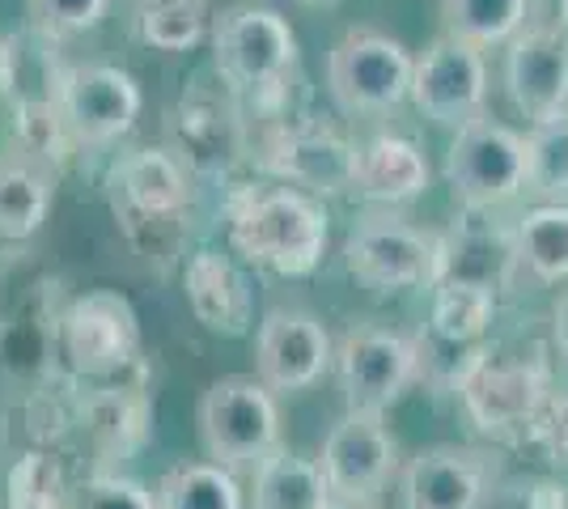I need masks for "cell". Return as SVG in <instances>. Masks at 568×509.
<instances>
[{"instance_id": "3", "label": "cell", "mask_w": 568, "mask_h": 509, "mask_svg": "<svg viewBox=\"0 0 568 509\" xmlns=\"http://www.w3.org/2000/svg\"><path fill=\"white\" fill-rule=\"evenodd\" d=\"M200 441L225 471H260L281 450V408L260 378H221L200 395Z\"/></svg>"}, {"instance_id": "16", "label": "cell", "mask_w": 568, "mask_h": 509, "mask_svg": "<svg viewBox=\"0 0 568 509\" xmlns=\"http://www.w3.org/2000/svg\"><path fill=\"white\" fill-rule=\"evenodd\" d=\"M505 90L530 128L568 115V30L526 26L505 51Z\"/></svg>"}, {"instance_id": "14", "label": "cell", "mask_w": 568, "mask_h": 509, "mask_svg": "<svg viewBox=\"0 0 568 509\" xmlns=\"http://www.w3.org/2000/svg\"><path fill=\"white\" fill-rule=\"evenodd\" d=\"M60 111L69 123L77 149H98L119 141L141 115V85L119 64H69L60 81Z\"/></svg>"}, {"instance_id": "9", "label": "cell", "mask_w": 568, "mask_h": 509, "mask_svg": "<svg viewBox=\"0 0 568 509\" xmlns=\"http://www.w3.org/2000/svg\"><path fill=\"white\" fill-rule=\"evenodd\" d=\"M335 378H339L348 413L382 416L420 378L416 339L399 336L390 327H374V323H353L335 344Z\"/></svg>"}, {"instance_id": "27", "label": "cell", "mask_w": 568, "mask_h": 509, "mask_svg": "<svg viewBox=\"0 0 568 509\" xmlns=\"http://www.w3.org/2000/svg\"><path fill=\"white\" fill-rule=\"evenodd\" d=\"M158 509H246V492L221 462H179L153 488Z\"/></svg>"}, {"instance_id": "25", "label": "cell", "mask_w": 568, "mask_h": 509, "mask_svg": "<svg viewBox=\"0 0 568 509\" xmlns=\"http://www.w3.org/2000/svg\"><path fill=\"white\" fill-rule=\"evenodd\" d=\"M518 264L544 285L568 281V204H535L514 225Z\"/></svg>"}, {"instance_id": "21", "label": "cell", "mask_w": 568, "mask_h": 509, "mask_svg": "<svg viewBox=\"0 0 568 509\" xmlns=\"http://www.w3.org/2000/svg\"><path fill=\"white\" fill-rule=\"evenodd\" d=\"M428 157L420 153L416 141L395 136V132H378L369 141L356 145L353 157V192L369 204H412L416 195L428 192Z\"/></svg>"}, {"instance_id": "28", "label": "cell", "mask_w": 568, "mask_h": 509, "mask_svg": "<svg viewBox=\"0 0 568 509\" xmlns=\"http://www.w3.org/2000/svg\"><path fill=\"white\" fill-rule=\"evenodd\" d=\"M526 192L539 204H568V115L526 132Z\"/></svg>"}, {"instance_id": "31", "label": "cell", "mask_w": 568, "mask_h": 509, "mask_svg": "<svg viewBox=\"0 0 568 509\" xmlns=\"http://www.w3.org/2000/svg\"><path fill=\"white\" fill-rule=\"evenodd\" d=\"M9 509H69L64 476L48 455H26L9 471Z\"/></svg>"}, {"instance_id": "8", "label": "cell", "mask_w": 568, "mask_h": 509, "mask_svg": "<svg viewBox=\"0 0 568 509\" xmlns=\"http://www.w3.org/2000/svg\"><path fill=\"white\" fill-rule=\"evenodd\" d=\"M446 183L463 208L493 213L526 192V136L479 115L458 128L446 153Z\"/></svg>"}, {"instance_id": "15", "label": "cell", "mask_w": 568, "mask_h": 509, "mask_svg": "<svg viewBox=\"0 0 568 509\" xmlns=\"http://www.w3.org/2000/svg\"><path fill=\"white\" fill-rule=\"evenodd\" d=\"M335 365V344L327 327L310 311L276 306L255 332V378L272 390H306Z\"/></svg>"}, {"instance_id": "10", "label": "cell", "mask_w": 568, "mask_h": 509, "mask_svg": "<svg viewBox=\"0 0 568 509\" xmlns=\"http://www.w3.org/2000/svg\"><path fill=\"white\" fill-rule=\"evenodd\" d=\"M412 102L416 111L437 128H467L484 115L488 102V60L484 51L437 34L420 55H416V77H412Z\"/></svg>"}, {"instance_id": "20", "label": "cell", "mask_w": 568, "mask_h": 509, "mask_svg": "<svg viewBox=\"0 0 568 509\" xmlns=\"http://www.w3.org/2000/svg\"><path fill=\"white\" fill-rule=\"evenodd\" d=\"M183 293H187L191 315L200 318L216 336H246L255 318V289L246 272L225 251H195L183 267Z\"/></svg>"}, {"instance_id": "36", "label": "cell", "mask_w": 568, "mask_h": 509, "mask_svg": "<svg viewBox=\"0 0 568 509\" xmlns=\"http://www.w3.org/2000/svg\"><path fill=\"white\" fill-rule=\"evenodd\" d=\"M530 22L568 30V0H530Z\"/></svg>"}, {"instance_id": "11", "label": "cell", "mask_w": 568, "mask_h": 509, "mask_svg": "<svg viewBox=\"0 0 568 509\" xmlns=\"http://www.w3.org/2000/svg\"><path fill=\"white\" fill-rule=\"evenodd\" d=\"M353 141L323 120H281L260 149V166L306 195L353 192Z\"/></svg>"}, {"instance_id": "33", "label": "cell", "mask_w": 568, "mask_h": 509, "mask_svg": "<svg viewBox=\"0 0 568 509\" xmlns=\"http://www.w3.org/2000/svg\"><path fill=\"white\" fill-rule=\"evenodd\" d=\"M69 509H158V497L128 476H90L69 492Z\"/></svg>"}, {"instance_id": "6", "label": "cell", "mask_w": 568, "mask_h": 509, "mask_svg": "<svg viewBox=\"0 0 568 509\" xmlns=\"http://www.w3.org/2000/svg\"><path fill=\"white\" fill-rule=\"evenodd\" d=\"M547 395H551V365L544 353L526 357V353H497V348H484L458 387L471 425L493 437H526Z\"/></svg>"}, {"instance_id": "13", "label": "cell", "mask_w": 568, "mask_h": 509, "mask_svg": "<svg viewBox=\"0 0 568 509\" xmlns=\"http://www.w3.org/2000/svg\"><path fill=\"white\" fill-rule=\"evenodd\" d=\"M64 357L85 378H111L141 353V318L132 302L115 289H94L77 297L60 327Z\"/></svg>"}, {"instance_id": "24", "label": "cell", "mask_w": 568, "mask_h": 509, "mask_svg": "<svg viewBox=\"0 0 568 509\" xmlns=\"http://www.w3.org/2000/svg\"><path fill=\"white\" fill-rule=\"evenodd\" d=\"M251 501L255 509H335L332 485L318 459H302L293 450H276L255 471Z\"/></svg>"}, {"instance_id": "5", "label": "cell", "mask_w": 568, "mask_h": 509, "mask_svg": "<svg viewBox=\"0 0 568 509\" xmlns=\"http://www.w3.org/2000/svg\"><path fill=\"white\" fill-rule=\"evenodd\" d=\"M416 55L395 34L356 26L327 51V90L348 115H382L412 98Z\"/></svg>"}, {"instance_id": "35", "label": "cell", "mask_w": 568, "mask_h": 509, "mask_svg": "<svg viewBox=\"0 0 568 509\" xmlns=\"http://www.w3.org/2000/svg\"><path fill=\"white\" fill-rule=\"evenodd\" d=\"M526 509H568V488L560 480H539L526 492Z\"/></svg>"}, {"instance_id": "26", "label": "cell", "mask_w": 568, "mask_h": 509, "mask_svg": "<svg viewBox=\"0 0 568 509\" xmlns=\"http://www.w3.org/2000/svg\"><path fill=\"white\" fill-rule=\"evenodd\" d=\"M446 34L471 48H509L530 26V0H442Z\"/></svg>"}, {"instance_id": "34", "label": "cell", "mask_w": 568, "mask_h": 509, "mask_svg": "<svg viewBox=\"0 0 568 509\" xmlns=\"http://www.w3.org/2000/svg\"><path fill=\"white\" fill-rule=\"evenodd\" d=\"M526 441L539 446V455L551 467L568 471V390H551L547 395V404L530 420V429H526Z\"/></svg>"}, {"instance_id": "37", "label": "cell", "mask_w": 568, "mask_h": 509, "mask_svg": "<svg viewBox=\"0 0 568 509\" xmlns=\"http://www.w3.org/2000/svg\"><path fill=\"white\" fill-rule=\"evenodd\" d=\"M551 339H556V353L568 362V289L551 306Z\"/></svg>"}, {"instance_id": "12", "label": "cell", "mask_w": 568, "mask_h": 509, "mask_svg": "<svg viewBox=\"0 0 568 509\" xmlns=\"http://www.w3.org/2000/svg\"><path fill=\"white\" fill-rule=\"evenodd\" d=\"M318 467L335 506H369L399 467V446L378 413H344L323 441Z\"/></svg>"}, {"instance_id": "39", "label": "cell", "mask_w": 568, "mask_h": 509, "mask_svg": "<svg viewBox=\"0 0 568 509\" xmlns=\"http://www.w3.org/2000/svg\"><path fill=\"white\" fill-rule=\"evenodd\" d=\"M335 509H374V506H335Z\"/></svg>"}, {"instance_id": "30", "label": "cell", "mask_w": 568, "mask_h": 509, "mask_svg": "<svg viewBox=\"0 0 568 509\" xmlns=\"http://www.w3.org/2000/svg\"><path fill=\"white\" fill-rule=\"evenodd\" d=\"M13 132H18V149L30 153L34 162H43L51 174L64 166L72 157V149H77L60 102H26V106H13Z\"/></svg>"}, {"instance_id": "1", "label": "cell", "mask_w": 568, "mask_h": 509, "mask_svg": "<svg viewBox=\"0 0 568 509\" xmlns=\"http://www.w3.org/2000/svg\"><path fill=\"white\" fill-rule=\"evenodd\" d=\"M225 221L237 255L276 276H310L327 255V208L297 187H237Z\"/></svg>"}, {"instance_id": "32", "label": "cell", "mask_w": 568, "mask_h": 509, "mask_svg": "<svg viewBox=\"0 0 568 509\" xmlns=\"http://www.w3.org/2000/svg\"><path fill=\"white\" fill-rule=\"evenodd\" d=\"M106 4L111 0H26V13H30L34 30H43L51 39H64V34L94 30L106 18Z\"/></svg>"}, {"instance_id": "2", "label": "cell", "mask_w": 568, "mask_h": 509, "mask_svg": "<svg viewBox=\"0 0 568 509\" xmlns=\"http://www.w3.org/2000/svg\"><path fill=\"white\" fill-rule=\"evenodd\" d=\"M106 200L123 234L141 251L162 255L187 217L191 170L170 149H132L106 174Z\"/></svg>"}, {"instance_id": "18", "label": "cell", "mask_w": 568, "mask_h": 509, "mask_svg": "<svg viewBox=\"0 0 568 509\" xmlns=\"http://www.w3.org/2000/svg\"><path fill=\"white\" fill-rule=\"evenodd\" d=\"M399 497L407 509H484L488 462L463 446H428L403 462Z\"/></svg>"}, {"instance_id": "4", "label": "cell", "mask_w": 568, "mask_h": 509, "mask_svg": "<svg viewBox=\"0 0 568 509\" xmlns=\"http://www.w3.org/2000/svg\"><path fill=\"white\" fill-rule=\"evenodd\" d=\"M213 64L225 85L272 98L288 85L297 64V34L267 4H230L213 18Z\"/></svg>"}, {"instance_id": "17", "label": "cell", "mask_w": 568, "mask_h": 509, "mask_svg": "<svg viewBox=\"0 0 568 509\" xmlns=\"http://www.w3.org/2000/svg\"><path fill=\"white\" fill-rule=\"evenodd\" d=\"M518 243L514 230L497 225L484 208H463V217L442 234V281H463V285H484V289H509L518 272Z\"/></svg>"}, {"instance_id": "19", "label": "cell", "mask_w": 568, "mask_h": 509, "mask_svg": "<svg viewBox=\"0 0 568 509\" xmlns=\"http://www.w3.org/2000/svg\"><path fill=\"white\" fill-rule=\"evenodd\" d=\"M191 174H225L246 153V128L237 120L230 98L195 94L183 98L174 115V149H170Z\"/></svg>"}, {"instance_id": "7", "label": "cell", "mask_w": 568, "mask_h": 509, "mask_svg": "<svg viewBox=\"0 0 568 509\" xmlns=\"http://www.w3.org/2000/svg\"><path fill=\"white\" fill-rule=\"evenodd\" d=\"M344 267L374 293L437 289L442 281V234L403 217H365L344 243Z\"/></svg>"}, {"instance_id": "22", "label": "cell", "mask_w": 568, "mask_h": 509, "mask_svg": "<svg viewBox=\"0 0 568 509\" xmlns=\"http://www.w3.org/2000/svg\"><path fill=\"white\" fill-rule=\"evenodd\" d=\"M64 73H69V64L60 60V39H51L34 26L0 39V94L13 106L55 102Z\"/></svg>"}, {"instance_id": "29", "label": "cell", "mask_w": 568, "mask_h": 509, "mask_svg": "<svg viewBox=\"0 0 568 509\" xmlns=\"http://www.w3.org/2000/svg\"><path fill=\"white\" fill-rule=\"evenodd\" d=\"M136 30L144 43L158 51H187L204 34H213L204 0H149L136 13Z\"/></svg>"}, {"instance_id": "23", "label": "cell", "mask_w": 568, "mask_h": 509, "mask_svg": "<svg viewBox=\"0 0 568 509\" xmlns=\"http://www.w3.org/2000/svg\"><path fill=\"white\" fill-rule=\"evenodd\" d=\"M55 174L43 162H34L22 149L0 153V238L22 243L43 230L51 213Z\"/></svg>"}, {"instance_id": "38", "label": "cell", "mask_w": 568, "mask_h": 509, "mask_svg": "<svg viewBox=\"0 0 568 509\" xmlns=\"http://www.w3.org/2000/svg\"><path fill=\"white\" fill-rule=\"evenodd\" d=\"M297 4H310V9H318V4H339V0H297Z\"/></svg>"}]
</instances>
